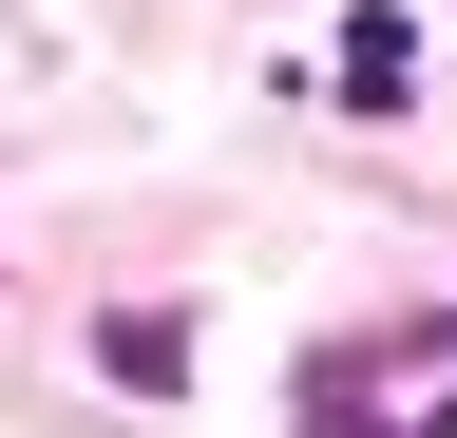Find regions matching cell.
<instances>
[{
	"label": "cell",
	"instance_id": "6da1fadb",
	"mask_svg": "<svg viewBox=\"0 0 457 438\" xmlns=\"http://www.w3.org/2000/svg\"><path fill=\"white\" fill-rule=\"evenodd\" d=\"M96 362L134 381V401H171V381H191V324H171V305H114V324H96Z\"/></svg>",
	"mask_w": 457,
	"mask_h": 438
},
{
	"label": "cell",
	"instance_id": "7a4b0ae2",
	"mask_svg": "<svg viewBox=\"0 0 457 438\" xmlns=\"http://www.w3.org/2000/svg\"><path fill=\"white\" fill-rule=\"evenodd\" d=\"M400 77H420V20H400V0H362V38H343V95H362V115H381Z\"/></svg>",
	"mask_w": 457,
	"mask_h": 438
}]
</instances>
